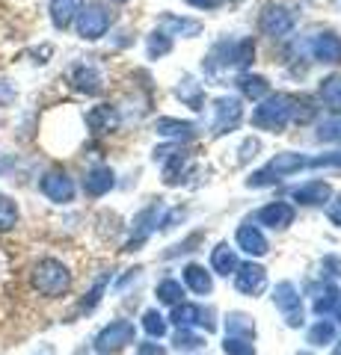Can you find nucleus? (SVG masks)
Wrapping results in <instances>:
<instances>
[{"instance_id": "c9c22d12", "label": "nucleus", "mask_w": 341, "mask_h": 355, "mask_svg": "<svg viewBox=\"0 0 341 355\" xmlns=\"http://www.w3.org/2000/svg\"><path fill=\"white\" fill-rule=\"evenodd\" d=\"M167 51H169V39H167V33H155V36L149 39V57H163Z\"/></svg>"}, {"instance_id": "4be33fe9", "label": "nucleus", "mask_w": 341, "mask_h": 355, "mask_svg": "<svg viewBox=\"0 0 341 355\" xmlns=\"http://www.w3.org/2000/svg\"><path fill=\"white\" fill-rule=\"evenodd\" d=\"M321 101L326 104V110H333L335 116H341V74H329L321 80Z\"/></svg>"}, {"instance_id": "c03bdc74", "label": "nucleus", "mask_w": 341, "mask_h": 355, "mask_svg": "<svg viewBox=\"0 0 341 355\" xmlns=\"http://www.w3.org/2000/svg\"><path fill=\"white\" fill-rule=\"evenodd\" d=\"M113 3H128V0H113Z\"/></svg>"}, {"instance_id": "aec40b11", "label": "nucleus", "mask_w": 341, "mask_h": 355, "mask_svg": "<svg viewBox=\"0 0 341 355\" xmlns=\"http://www.w3.org/2000/svg\"><path fill=\"white\" fill-rule=\"evenodd\" d=\"M329 196H333V187H329L326 181H309V184H303V187L294 190V202L315 207V205H324Z\"/></svg>"}, {"instance_id": "393cba45", "label": "nucleus", "mask_w": 341, "mask_h": 355, "mask_svg": "<svg viewBox=\"0 0 341 355\" xmlns=\"http://www.w3.org/2000/svg\"><path fill=\"white\" fill-rule=\"evenodd\" d=\"M18 216H21V210L15 205V198L0 193V231H13L18 225Z\"/></svg>"}, {"instance_id": "f03ea898", "label": "nucleus", "mask_w": 341, "mask_h": 355, "mask_svg": "<svg viewBox=\"0 0 341 355\" xmlns=\"http://www.w3.org/2000/svg\"><path fill=\"white\" fill-rule=\"evenodd\" d=\"M291 116H294V101L288 95H270L267 101H261L256 107V113H252V125H256L258 130L279 133L291 121Z\"/></svg>"}, {"instance_id": "4c0bfd02", "label": "nucleus", "mask_w": 341, "mask_h": 355, "mask_svg": "<svg viewBox=\"0 0 341 355\" xmlns=\"http://www.w3.org/2000/svg\"><path fill=\"white\" fill-rule=\"evenodd\" d=\"M309 166H335V169H341V151L324 154V157H315V160H309Z\"/></svg>"}, {"instance_id": "a19ab883", "label": "nucleus", "mask_w": 341, "mask_h": 355, "mask_svg": "<svg viewBox=\"0 0 341 355\" xmlns=\"http://www.w3.org/2000/svg\"><path fill=\"white\" fill-rule=\"evenodd\" d=\"M190 6H196V9H214L217 6V0H187Z\"/></svg>"}, {"instance_id": "39448f33", "label": "nucleus", "mask_w": 341, "mask_h": 355, "mask_svg": "<svg viewBox=\"0 0 341 355\" xmlns=\"http://www.w3.org/2000/svg\"><path fill=\"white\" fill-rule=\"evenodd\" d=\"M39 190L53 205H69V202H74L78 187H74L72 175L65 169H48L45 175H42V181H39Z\"/></svg>"}, {"instance_id": "7c9ffc66", "label": "nucleus", "mask_w": 341, "mask_h": 355, "mask_svg": "<svg viewBox=\"0 0 341 355\" xmlns=\"http://www.w3.org/2000/svg\"><path fill=\"white\" fill-rule=\"evenodd\" d=\"M226 329H228V335H235V338H249L252 331H256V326H252V320L247 317V314H228V323H226Z\"/></svg>"}, {"instance_id": "bb28decb", "label": "nucleus", "mask_w": 341, "mask_h": 355, "mask_svg": "<svg viewBox=\"0 0 341 355\" xmlns=\"http://www.w3.org/2000/svg\"><path fill=\"white\" fill-rule=\"evenodd\" d=\"M163 30H167V36H172V33H187V36H196L202 27L199 21H187V18H175V15H163Z\"/></svg>"}, {"instance_id": "423d86ee", "label": "nucleus", "mask_w": 341, "mask_h": 355, "mask_svg": "<svg viewBox=\"0 0 341 355\" xmlns=\"http://www.w3.org/2000/svg\"><path fill=\"white\" fill-rule=\"evenodd\" d=\"M128 343H134V323L128 320H113L110 326H104L95 338V349L101 355H113L119 349H125Z\"/></svg>"}, {"instance_id": "c756f323", "label": "nucleus", "mask_w": 341, "mask_h": 355, "mask_svg": "<svg viewBox=\"0 0 341 355\" xmlns=\"http://www.w3.org/2000/svg\"><path fill=\"white\" fill-rule=\"evenodd\" d=\"M240 92H244L247 98H264L270 92V86H267V80L264 77H258V74H247V77H240Z\"/></svg>"}, {"instance_id": "412c9836", "label": "nucleus", "mask_w": 341, "mask_h": 355, "mask_svg": "<svg viewBox=\"0 0 341 355\" xmlns=\"http://www.w3.org/2000/svg\"><path fill=\"white\" fill-rule=\"evenodd\" d=\"M238 252L228 246V243H219V246L211 252V270L217 272V275H235V270H238Z\"/></svg>"}, {"instance_id": "ea45409f", "label": "nucleus", "mask_w": 341, "mask_h": 355, "mask_svg": "<svg viewBox=\"0 0 341 355\" xmlns=\"http://www.w3.org/2000/svg\"><path fill=\"white\" fill-rule=\"evenodd\" d=\"M140 352H142V355H167L160 347H151V343H140Z\"/></svg>"}, {"instance_id": "6ab92c4d", "label": "nucleus", "mask_w": 341, "mask_h": 355, "mask_svg": "<svg viewBox=\"0 0 341 355\" xmlns=\"http://www.w3.org/2000/svg\"><path fill=\"white\" fill-rule=\"evenodd\" d=\"M238 249H244L252 258H261V254H267L270 246H267V237H264L256 225H240L238 228Z\"/></svg>"}, {"instance_id": "f8f14e48", "label": "nucleus", "mask_w": 341, "mask_h": 355, "mask_svg": "<svg viewBox=\"0 0 341 355\" xmlns=\"http://www.w3.org/2000/svg\"><path fill=\"white\" fill-rule=\"evenodd\" d=\"M214 130L217 133H226V130H232L240 116H244V107H240L238 98H217L214 101Z\"/></svg>"}, {"instance_id": "b1692460", "label": "nucleus", "mask_w": 341, "mask_h": 355, "mask_svg": "<svg viewBox=\"0 0 341 355\" xmlns=\"http://www.w3.org/2000/svg\"><path fill=\"white\" fill-rule=\"evenodd\" d=\"M158 133H163V137H175V139H190L196 128L190 125V121H178V119H158Z\"/></svg>"}, {"instance_id": "e433bc0d", "label": "nucleus", "mask_w": 341, "mask_h": 355, "mask_svg": "<svg viewBox=\"0 0 341 355\" xmlns=\"http://www.w3.org/2000/svg\"><path fill=\"white\" fill-rule=\"evenodd\" d=\"M175 347H178V349H199L202 347V338L193 335V331H187V329H181L178 338H175Z\"/></svg>"}, {"instance_id": "9b49d317", "label": "nucleus", "mask_w": 341, "mask_h": 355, "mask_svg": "<svg viewBox=\"0 0 341 355\" xmlns=\"http://www.w3.org/2000/svg\"><path fill=\"white\" fill-rule=\"evenodd\" d=\"M158 219H160V205H149L146 210H140L137 219H134V237L128 240V252H134L137 246H142V243L149 240V234L158 228Z\"/></svg>"}, {"instance_id": "2f4dec72", "label": "nucleus", "mask_w": 341, "mask_h": 355, "mask_svg": "<svg viewBox=\"0 0 341 355\" xmlns=\"http://www.w3.org/2000/svg\"><path fill=\"white\" fill-rule=\"evenodd\" d=\"M317 139L321 142H341V116H333L317 125Z\"/></svg>"}, {"instance_id": "20e7f679", "label": "nucleus", "mask_w": 341, "mask_h": 355, "mask_svg": "<svg viewBox=\"0 0 341 355\" xmlns=\"http://www.w3.org/2000/svg\"><path fill=\"white\" fill-rule=\"evenodd\" d=\"M110 24H113V15H110V9L104 3H83V9L74 18V27H78V36L83 42H98L101 36H107Z\"/></svg>"}, {"instance_id": "a878e982", "label": "nucleus", "mask_w": 341, "mask_h": 355, "mask_svg": "<svg viewBox=\"0 0 341 355\" xmlns=\"http://www.w3.org/2000/svg\"><path fill=\"white\" fill-rule=\"evenodd\" d=\"M338 296H341V291H338L335 284H324V291H317V296H315V311L321 317L329 314V311H335Z\"/></svg>"}, {"instance_id": "f704fd0d", "label": "nucleus", "mask_w": 341, "mask_h": 355, "mask_svg": "<svg viewBox=\"0 0 341 355\" xmlns=\"http://www.w3.org/2000/svg\"><path fill=\"white\" fill-rule=\"evenodd\" d=\"M104 287H107V279H101V282H98V284L92 287L90 293H86V299L81 302V311H92L98 302H101V296H104Z\"/></svg>"}, {"instance_id": "cd10ccee", "label": "nucleus", "mask_w": 341, "mask_h": 355, "mask_svg": "<svg viewBox=\"0 0 341 355\" xmlns=\"http://www.w3.org/2000/svg\"><path fill=\"white\" fill-rule=\"evenodd\" d=\"M158 299H160L163 305H181V299H184L181 282H175V279L160 282V284H158Z\"/></svg>"}, {"instance_id": "9d476101", "label": "nucleus", "mask_w": 341, "mask_h": 355, "mask_svg": "<svg viewBox=\"0 0 341 355\" xmlns=\"http://www.w3.org/2000/svg\"><path fill=\"white\" fill-rule=\"evenodd\" d=\"M69 83L78 89L81 95H98L101 92V71L90 62H78V65H72V71H69Z\"/></svg>"}, {"instance_id": "c85d7f7f", "label": "nucleus", "mask_w": 341, "mask_h": 355, "mask_svg": "<svg viewBox=\"0 0 341 355\" xmlns=\"http://www.w3.org/2000/svg\"><path fill=\"white\" fill-rule=\"evenodd\" d=\"M335 340V323L333 320H317L309 331V343L315 347H324V343H333Z\"/></svg>"}, {"instance_id": "79ce46f5", "label": "nucleus", "mask_w": 341, "mask_h": 355, "mask_svg": "<svg viewBox=\"0 0 341 355\" xmlns=\"http://www.w3.org/2000/svg\"><path fill=\"white\" fill-rule=\"evenodd\" d=\"M333 355H341V340L335 343V349H333Z\"/></svg>"}, {"instance_id": "dca6fc26", "label": "nucleus", "mask_w": 341, "mask_h": 355, "mask_svg": "<svg viewBox=\"0 0 341 355\" xmlns=\"http://www.w3.org/2000/svg\"><path fill=\"white\" fill-rule=\"evenodd\" d=\"M86 128L92 133H113L119 128V113L110 104H98L86 113Z\"/></svg>"}, {"instance_id": "f3484780", "label": "nucleus", "mask_w": 341, "mask_h": 355, "mask_svg": "<svg viewBox=\"0 0 341 355\" xmlns=\"http://www.w3.org/2000/svg\"><path fill=\"white\" fill-rule=\"evenodd\" d=\"M172 320L178 323V329H214V323L199 305H184V302L175 305Z\"/></svg>"}, {"instance_id": "7ed1b4c3", "label": "nucleus", "mask_w": 341, "mask_h": 355, "mask_svg": "<svg viewBox=\"0 0 341 355\" xmlns=\"http://www.w3.org/2000/svg\"><path fill=\"white\" fill-rule=\"evenodd\" d=\"M309 166V160L303 157V154H297V151H282V154H276L264 169H258L256 175L249 178V187H270V184H276V181H282V178H288V175H297L300 169H306Z\"/></svg>"}, {"instance_id": "ddd939ff", "label": "nucleus", "mask_w": 341, "mask_h": 355, "mask_svg": "<svg viewBox=\"0 0 341 355\" xmlns=\"http://www.w3.org/2000/svg\"><path fill=\"white\" fill-rule=\"evenodd\" d=\"M113 184H116V175H113L110 166H92V169L86 172V178H83V190H86V196H92V198L107 196L110 190H113Z\"/></svg>"}, {"instance_id": "f257e3e1", "label": "nucleus", "mask_w": 341, "mask_h": 355, "mask_svg": "<svg viewBox=\"0 0 341 355\" xmlns=\"http://www.w3.org/2000/svg\"><path fill=\"white\" fill-rule=\"evenodd\" d=\"M30 284L39 296L60 299V296H65L72 291V272H69V266H65L63 261H57V258H42V261L33 263Z\"/></svg>"}, {"instance_id": "6e6552de", "label": "nucleus", "mask_w": 341, "mask_h": 355, "mask_svg": "<svg viewBox=\"0 0 341 355\" xmlns=\"http://www.w3.org/2000/svg\"><path fill=\"white\" fill-rule=\"evenodd\" d=\"M273 302L276 308L282 311L285 323L288 326H303V302H300V293H297V287L291 282H282L276 291H273Z\"/></svg>"}, {"instance_id": "a211bd4d", "label": "nucleus", "mask_w": 341, "mask_h": 355, "mask_svg": "<svg viewBox=\"0 0 341 355\" xmlns=\"http://www.w3.org/2000/svg\"><path fill=\"white\" fill-rule=\"evenodd\" d=\"M258 222L261 225H267V228H279L282 231V228H288L294 222V207L285 205V202H273V205L258 210Z\"/></svg>"}, {"instance_id": "0eeeda50", "label": "nucleus", "mask_w": 341, "mask_h": 355, "mask_svg": "<svg viewBox=\"0 0 341 355\" xmlns=\"http://www.w3.org/2000/svg\"><path fill=\"white\" fill-rule=\"evenodd\" d=\"M258 27H261L264 36L282 39V36H288V33L294 30V15L279 3H267L261 9V15H258Z\"/></svg>"}, {"instance_id": "1a4fd4ad", "label": "nucleus", "mask_w": 341, "mask_h": 355, "mask_svg": "<svg viewBox=\"0 0 341 355\" xmlns=\"http://www.w3.org/2000/svg\"><path fill=\"white\" fill-rule=\"evenodd\" d=\"M264 284H267V270L258 263H244V266H238L235 270V287L240 293H247V296H256L264 291Z\"/></svg>"}, {"instance_id": "2eb2a0df", "label": "nucleus", "mask_w": 341, "mask_h": 355, "mask_svg": "<svg viewBox=\"0 0 341 355\" xmlns=\"http://www.w3.org/2000/svg\"><path fill=\"white\" fill-rule=\"evenodd\" d=\"M83 9V0H51L48 12H51V24L57 30H69L74 24V18Z\"/></svg>"}, {"instance_id": "72a5a7b5", "label": "nucleus", "mask_w": 341, "mask_h": 355, "mask_svg": "<svg viewBox=\"0 0 341 355\" xmlns=\"http://www.w3.org/2000/svg\"><path fill=\"white\" fill-rule=\"evenodd\" d=\"M223 349H226V355H256V347H252L247 338H235V335L226 338Z\"/></svg>"}, {"instance_id": "37998d69", "label": "nucleus", "mask_w": 341, "mask_h": 355, "mask_svg": "<svg viewBox=\"0 0 341 355\" xmlns=\"http://www.w3.org/2000/svg\"><path fill=\"white\" fill-rule=\"evenodd\" d=\"M335 308H338V317H341V296H338V305Z\"/></svg>"}, {"instance_id": "473e14b6", "label": "nucleus", "mask_w": 341, "mask_h": 355, "mask_svg": "<svg viewBox=\"0 0 341 355\" xmlns=\"http://www.w3.org/2000/svg\"><path fill=\"white\" fill-rule=\"evenodd\" d=\"M142 329H146L151 338H163L167 335V320H163V314H158V311H146V314H142Z\"/></svg>"}, {"instance_id": "4468645a", "label": "nucleus", "mask_w": 341, "mask_h": 355, "mask_svg": "<svg viewBox=\"0 0 341 355\" xmlns=\"http://www.w3.org/2000/svg\"><path fill=\"white\" fill-rule=\"evenodd\" d=\"M312 53L317 62H326V65H338L341 62V36L335 33H321L315 42H312Z\"/></svg>"}, {"instance_id": "58836bf2", "label": "nucleus", "mask_w": 341, "mask_h": 355, "mask_svg": "<svg viewBox=\"0 0 341 355\" xmlns=\"http://www.w3.org/2000/svg\"><path fill=\"white\" fill-rule=\"evenodd\" d=\"M326 216H329V222H333V225H338L341 228V196L335 198L333 205H329V210H326Z\"/></svg>"}, {"instance_id": "5701e85b", "label": "nucleus", "mask_w": 341, "mask_h": 355, "mask_svg": "<svg viewBox=\"0 0 341 355\" xmlns=\"http://www.w3.org/2000/svg\"><path fill=\"white\" fill-rule=\"evenodd\" d=\"M184 284L190 287L193 293H211V287H214L211 272H208L205 266H199V263L184 266Z\"/></svg>"}]
</instances>
